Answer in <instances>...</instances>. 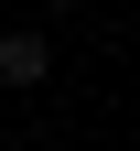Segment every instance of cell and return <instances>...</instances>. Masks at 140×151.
I'll return each instance as SVG.
<instances>
[{
	"mask_svg": "<svg viewBox=\"0 0 140 151\" xmlns=\"http://www.w3.org/2000/svg\"><path fill=\"white\" fill-rule=\"evenodd\" d=\"M43 11H75V0H43Z\"/></svg>",
	"mask_w": 140,
	"mask_h": 151,
	"instance_id": "obj_2",
	"label": "cell"
},
{
	"mask_svg": "<svg viewBox=\"0 0 140 151\" xmlns=\"http://www.w3.org/2000/svg\"><path fill=\"white\" fill-rule=\"evenodd\" d=\"M43 76H54V32H43V22H11V32H0V86L32 97Z\"/></svg>",
	"mask_w": 140,
	"mask_h": 151,
	"instance_id": "obj_1",
	"label": "cell"
}]
</instances>
